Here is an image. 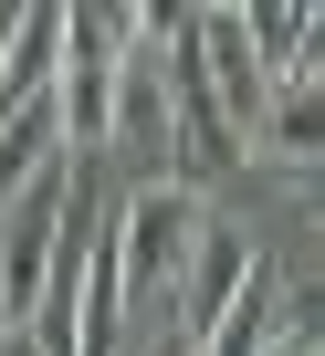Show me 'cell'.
Instances as JSON below:
<instances>
[{
  "mask_svg": "<svg viewBox=\"0 0 325 356\" xmlns=\"http://www.w3.org/2000/svg\"><path fill=\"white\" fill-rule=\"evenodd\" d=\"M189 53H200V84H210L221 126L252 147V126H262V105H273V74H262V53H252V11H189Z\"/></svg>",
  "mask_w": 325,
  "mask_h": 356,
  "instance_id": "277c9868",
  "label": "cell"
},
{
  "mask_svg": "<svg viewBox=\"0 0 325 356\" xmlns=\"http://www.w3.org/2000/svg\"><path fill=\"white\" fill-rule=\"evenodd\" d=\"M116 74H126V11H63V53H53V115L63 147L95 157L116 136Z\"/></svg>",
  "mask_w": 325,
  "mask_h": 356,
  "instance_id": "7a4b0ae2",
  "label": "cell"
},
{
  "mask_svg": "<svg viewBox=\"0 0 325 356\" xmlns=\"http://www.w3.org/2000/svg\"><path fill=\"white\" fill-rule=\"evenodd\" d=\"M74 147H63V115H53V95H32V105H0V210H11L42 168H63Z\"/></svg>",
  "mask_w": 325,
  "mask_h": 356,
  "instance_id": "8992f818",
  "label": "cell"
},
{
  "mask_svg": "<svg viewBox=\"0 0 325 356\" xmlns=\"http://www.w3.org/2000/svg\"><path fill=\"white\" fill-rule=\"evenodd\" d=\"M0 42H11V11H0Z\"/></svg>",
  "mask_w": 325,
  "mask_h": 356,
  "instance_id": "30bf717a",
  "label": "cell"
},
{
  "mask_svg": "<svg viewBox=\"0 0 325 356\" xmlns=\"http://www.w3.org/2000/svg\"><path fill=\"white\" fill-rule=\"evenodd\" d=\"M252 262H262V252H252L241 231H221V220L200 231V252H189V273H179V314H168V335H189V356H200V335L221 325V304L252 283Z\"/></svg>",
  "mask_w": 325,
  "mask_h": 356,
  "instance_id": "5b68a950",
  "label": "cell"
},
{
  "mask_svg": "<svg viewBox=\"0 0 325 356\" xmlns=\"http://www.w3.org/2000/svg\"><path fill=\"white\" fill-rule=\"evenodd\" d=\"M241 157H283L294 178H315V74H294V84L262 105V126H252Z\"/></svg>",
  "mask_w": 325,
  "mask_h": 356,
  "instance_id": "ba28073f",
  "label": "cell"
},
{
  "mask_svg": "<svg viewBox=\"0 0 325 356\" xmlns=\"http://www.w3.org/2000/svg\"><path fill=\"white\" fill-rule=\"evenodd\" d=\"M200 231H210V200H200V189H179V178H147V189L116 210V231H105V241H116V293H126V314L179 293V273H189Z\"/></svg>",
  "mask_w": 325,
  "mask_h": 356,
  "instance_id": "6da1fadb",
  "label": "cell"
},
{
  "mask_svg": "<svg viewBox=\"0 0 325 356\" xmlns=\"http://www.w3.org/2000/svg\"><path fill=\"white\" fill-rule=\"evenodd\" d=\"M147 356H189V335H157V346H147Z\"/></svg>",
  "mask_w": 325,
  "mask_h": 356,
  "instance_id": "9c48e42d",
  "label": "cell"
},
{
  "mask_svg": "<svg viewBox=\"0 0 325 356\" xmlns=\"http://www.w3.org/2000/svg\"><path fill=\"white\" fill-rule=\"evenodd\" d=\"M294 314H283V273L273 262H252V283L221 304V325L200 335V356H273V335H283Z\"/></svg>",
  "mask_w": 325,
  "mask_h": 356,
  "instance_id": "52a82bcc",
  "label": "cell"
},
{
  "mask_svg": "<svg viewBox=\"0 0 325 356\" xmlns=\"http://www.w3.org/2000/svg\"><path fill=\"white\" fill-rule=\"evenodd\" d=\"M74 168L84 157H63V168H42L32 189L0 210V325H32V304H42V273H53V241H63V200H74Z\"/></svg>",
  "mask_w": 325,
  "mask_h": 356,
  "instance_id": "3957f363",
  "label": "cell"
}]
</instances>
